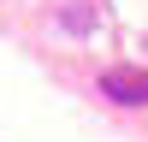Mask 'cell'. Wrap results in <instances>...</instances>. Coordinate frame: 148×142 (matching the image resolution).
<instances>
[{
	"label": "cell",
	"mask_w": 148,
	"mask_h": 142,
	"mask_svg": "<svg viewBox=\"0 0 148 142\" xmlns=\"http://www.w3.org/2000/svg\"><path fill=\"white\" fill-rule=\"evenodd\" d=\"M89 24H95L89 0H71V6H65V30H89Z\"/></svg>",
	"instance_id": "cell-2"
},
{
	"label": "cell",
	"mask_w": 148,
	"mask_h": 142,
	"mask_svg": "<svg viewBox=\"0 0 148 142\" xmlns=\"http://www.w3.org/2000/svg\"><path fill=\"white\" fill-rule=\"evenodd\" d=\"M101 95L119 106H148V71H130V65H107L101 71Z\"/></svg>",
	"instance_id": "cell-1"
}]
</instances>
